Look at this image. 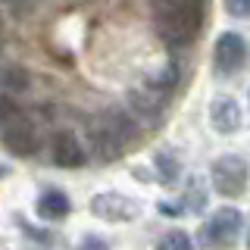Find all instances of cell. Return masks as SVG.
Here are the masks:
<instances>
[{"label":"cell","instance_id":"cell-1","mask_svg":"<svg viewBox=\"0 0 250 250\" xmlns=\"http://www.w3.org/2000/svg\"><path fill=\"white\" fill-rule=\"evenodd\" d=\"M153 31L169 50L194 44L203 31L207 0H150Z\"/></svg>","mask_w":250,"mask_h":250},{"label":"cell","instance_id":"cell-2","mask_svg":"<svg viewBox=\"0 0 250 250\" xmlns=\"http://www.w3.org/2000/svg\"><path fill=\"white\" fill-rule=\"evenodd\" d=\"M138 141L135 119L122 109H106L88 125V144L97 163H116L125 153V147Z\"/></svg>","mask_w":250,"mask_h":250},{"label":"cell","instance_id":"cell-3","mask_svg":"<svg viewBox=\"0 0 250 250\" xmlns=\"http://www.w3.org/2000/svg\"><path fill=\"white\" fill-rule=\"evenodd\" d=\"M175 84H178V66H169L156 75H147L138 88H131L128 94V106L138 119L144 122H160L169 109V97L175 94Z\"/></svg>","mask_w":250,"mask_h":250},{"label":"cell","instance_id":"cell-4","mask_svg":"<svg viewBox=\"0 0 250 250\" xmlns=\"http://www.w3.org/2000/svg\"><path fill=\"white\" fill-rule=\"evenodd\" d=\"M247 178H250V166L244 156L238 153H225L216 156L213 166H209V182H213V191L225 200H234L247 191Z\"/></svg>","mask_w":250,"mask_h":250},{"label":"cell","instance_id":"cell-5","mask_svg":"<svg viewBox=\"0 0 250 250\" xmlns=\"http://www.w3.org/2000/svg\"><path fill=\"white\" fill-rule=\"evenodd\" d=\"M91 216H97L100 222H131V219L141 216V203L128 194L119 191H104V194H94L88 203Z\"/></svg>","mask_w":250,"mask_h":250},{"label":"cell","instance_id":"cell-6","mask_svg":"<svg viewBox=\"0 0 250 250\" xmlns=\"http://www.w3.org/2000/svg\"><path fill=\"white\" fill-rule=\"evenodd\" d=\"M241 225H244V216H241L234 207H219L216 213L207 219L203 234H207V241L213 247L229 250V247H234V241L241 238Z\"/></svg>","mask_w":250,"mask_h":250},{"label":"cell","instance_id":"cell-7","mask_svg":"<svg viewBox=\"0 0 250 250\" xmlns=\"http://www.w3.org/2000/svg\"><path fill=\"white\" fill-rule=\"evenodd\" d=\"M0 144H3L13 156H22V160H28V156H35L38 147H41L38 125L31 122L28 116H22V119L3 125V128H0Z\"/></svg>","mask_w":250,"mask_h":250},{"label":"cell","instance_id":"cell-8","mask_svg":"<svg viewBox=\"0 0 250 250\" xmlns=\"http://www.w3.org/2000/svg\"><path fill=\"white\" fill-rule=\"evenodd\" d=\"M247 62V41L238 31H222L213 47V66L219 75H234Z\"/></svg>","mask_w":250,"mask_h":250},{"label":"cell","instance_id":"cell-9","mask_svg":"<svg viewBox=\"0 0 250 250\" xmlns=\"http://www.w3.org/2000/svg\"><path fill=\"white\" fill-rule=\"evenodd\" d=\"M50 160L60 169H82L88 163V150L72 131H57L50 138Z\"/></svg>","mask_w":250,"mask_h":250},{"label":"cell","instance_id":"cell-10","mask_svg":"<svg viewBox=\"0 0 250 250\" xmlns=\"http://www.w3.org/2000/svg\"><path fill=\"white\" fill-rule=\"evenodd\" d=\"M209 122L219 135H234L241 128V104L231 94H222L209 104Z\"/></svg>","mask_w":250,"mask_h":250},{"label":"cell","instance_id":"cell-11","mask_svg":"<svg viewBox=\"0 0 250 250\" xmlns=\"http://www.w3.org/2000/svg\"><path fill=\"white\" fill-rule=\"evenodd\" d=\"M35 213L44 219V222H60V219H66L72 213V200H69L66 191H60V188H47L41 191V197L35 203Z\"/></svg>","mask_w":250,"mask_h":250},{"label":"cell","instance_id":"cell-12","mask_svg":"<svg viewBox=\"0 0 250 250\" xmlns=\"http://www.w3.org/2000/svg\"><path fill=\"white\" fill-rule=\"evenodd\" d=\"M153 166H156V175H160L163 185H175L178 178H182V163H178L175 153L169 150H160L153 156Z\"/></svg>","mask_w":250,"mask_h":250},{"label":"cell","instance_id":"cell-13","mask_svg":"<svg viewBox=\"0 0 250 250\" xmlns=\"http://www.w3.org/2000/svg\"><path fill=\"white\" fill-rule=\"evenodd\" d=\"M22 104L13 97L10 91H0V128L3 125H10V122H16V119H22Z\"/></svg>","mask_w":250,"mask_h":250},{"label":"cell","instance_id":"cell-14","mask_svg":"<svg viewBox=\"0 0 250 250\" xmlns=\"http://www.w3.org/2000/svg\"><path fill=\"white\" fill-rule=\"evenodd\" d=\"M156 250H194V244H191V238H188V231L169 229L160 241H156Z\"/></svg>","mask_w":250,"mask_h":250},{"label":"cell","instance_id":"cell-15","mask_svg":"<svg viewBox=\"0 0 250 250\" xmlns=\"http://www.w3.org/2000/svg\"><path fill=\"white\" fill-rule=\"evenodd\" d=\"M188 209L191 213H200L203 207H207V191H203V185H197V182H191V188H188Z\"/></svg>","mask_w":250,"mask_h":250},{"label":"cell","instance_id":"cell-16","mask_svg":"<svg viewBox=\"0 0 250 250\" xmlns=\"http://www.w3.org/2000/svg\"><path fill=\"white\" fill-rule=\"evenodd\" d=\"M222 6L234 19H250V0H222Z\"/></svg>","mask_w":250,"mask_h":250},{"label":"cell","instance_id":"cell-17","mask_svg":"<svg viewBox=\"0 0 250 250\" xmlns=\"http://www.w3.org/2000/svg\"><path fill=\"white\" fill-rule=\"evenodd\" d=\"M78 250H109V244L100 238V234H84L82 244H78Z\"/></svg>","mask_w":250,"mask_h":250},{"label":"cell","instance_id":"cell-18","mask_svg":"<svg viewBox=\"0 0 250 250\" xmlns=\"http://www.w3.org/2000/svg\"><path fill=\"white\" fill-rule=\"evenodd\" d=\"M3 41H6V35H3V19H0V50H3Z\"/></svg>","mask_w":250,"mask_h":250},{"label":"cell","instance_id":"cell-19","mask_svg":"<svg viewBox=\"0 0 250 250\" xmlns=\"http://www.w3.org/2000/svg\"><path fill=\"white\" fill-rule=\"evenodd\" d=\"M6 175H10V169H6V166H0V178H6Z\"/></svg>","mask_w":250,"mask_h":250},{"label":"cell","instance_id":"cell-20","mask_svg":"<svg viewBox=\"0 0 250 250\" xmlns=\"http://www.w3.org/2000/svg\"><path fill=\"white\" fill-rule=\"evenodd\" d=\"M247 250H250V234H247Z\"/></svg>","mask_w":250,"mask_h":250}]
</instances>
